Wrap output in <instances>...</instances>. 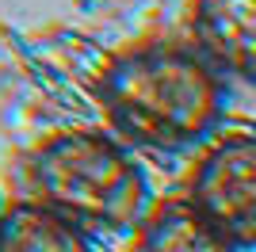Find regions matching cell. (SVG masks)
<instances>
[{"label":"cell","mask_w":256,"mask_h":252,"mask_svg":"<svg viewBox=\"0 0 256 252\" xmlns=\"http://www.w3.org/2000/svg\"><path fill=\"white\" fill-rule=\"evenodd\" d=\"M92 92L107 130L130 149L184 153L218 134L230 84L192 38H142L107 58Z\"/></svg>","instance_id":"6da1fadb"},{"label":"cell","mask_w":256,"mask_h":252,"mask_svg":"<svg viewBox=\"0 0 256 252\" xmlns=\"http://www.w3.org/2000/svg\"><path fill=\"white\" fill-rule=\"evenodd\" d=\"M23 188L27 199L88 237L134 233L157 202L134 149L104 130H58L42 138L23 157Z\"/></svg>","instance_id":"7a4b0ae2"},{"label":"cell","mask_w":256,"mask_h":252,"mask_svg":"<svg viewBox=\"0 0 256 252\" xmlns=\"http://www.w3.org/2000/svg\"><path fill=\"white\" fill-rule=\"evenodd\" d=\"M188 199L237 248H256V134H214L192 164Z\"/></svg>","instance_id":"3957f363"},{"label":"cell","mask_w":256,"mask_h":252,"mask_svg":"<svg viewBox=\"0 0 256 252\" xmlns=\"http://www.w3.org/2000/svg\"><path fill=\"white\" fill-rule=\"evenodd\" d=\"M188 31L226 80L256 88V0H192Z\"/></svg>","instance_id":"277c9868"},{"label":"cell","mask_w":256,"mask_h":252,"mask_svg":"<svg viewBox=\"0 0 256 252\" xmlns=\"http://www.w3.org/2000/svg\"><path fill=\"white\" fill-rule=\"evenodd\" d=\"M130 252H245L226 237L188 195L153 202L138 230Z\"/></svg>","instance_id":"5b68a950"},{"label":"cell","mask_w":256,"mask_h":252,"mask_svg":"<svg viewBox=\"0 0 256 252\" xmlns=\"http://www.w3.org/2000/svg\"><path fill=\"white\" fill-rule=\"evenodd\" d=\"M0 252H96L92 237L34 199H16L0 214Z\"/></svg>","instance_id":"8992f818"},{"label":"cell","mask_w":256,"mask_h":252,"mask_svg":"<svg viewBox=\"0 0 256 252\" xmlns=\"http://www.w3.org/2000/svg\"><path fill=\"white\" fill-rule=\"evenodd\" d=\"M0 214H4V202H0Z\"/></svg>","instance_id":"52a82bcc"}]
</instances>
